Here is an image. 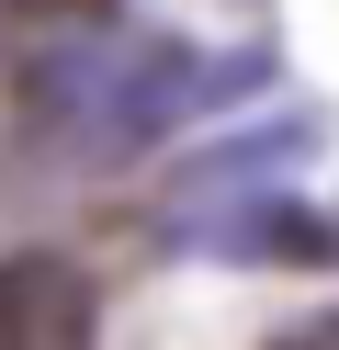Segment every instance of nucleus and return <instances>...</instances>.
Masks as SVG:
<instances>
[{
    "mask_svg": "<svg viewBox=\"0 0 339 350\" xmlns=\"http://www.w3.org/2000/svg\"><path fill=\"white\" fill-rule=\"evenodd\" d=\"M90 339H102V294L68 249L0 260V350H90Z\"/></svg>",
    "mask_w": 339,
    "mask_h": 350,
    "instance_id": "nucleus-1",
    "label": "nucleus"
},
{
    "mask_svg": "<svg viewBox=\"0 0 339 350\" xmlns=\"http://www.w3.org/2000/svg\"><path fill=\"white\" fill-rule=\"evenodd\" d=\"M12 12H34V23H102L113 0H12Z\"/></svg>",
    "mask_w": 339,
    "mask_h": 350,
    "instance_id": "nucleus-4",
    "label": "nucleus"
},
{
    "mask_svg": "<svg viewBox=\"0 0 339 350\" xmlns=\"http://www.w3.org/2000/svg\"><path fill=\"white\" fill-rule=\"evenodd\" d=\"M215 249H249V260H339V226H316V215L271 204V215H238V226H203Z\"/></svg>",
    "mask_w": 339,
    "mask_h": 350,
    "instance_id": "nucleus-2",
    "label": "nucleus"
},
{
    "mask_svg": "<svg viewBox=\"0 0 339 350\" xmlns=\"http://www.w3.org/2000/svg\"><path fill=\"white\" fill-rule=\"evenodd\" d=\"M260 350H339V305H316V317H294L283 339H260Z\"/></svg>",
    "mask_w": 339,
    "mask_h": 350,
    "instance_id": "nucleus-3",
    "label": "nucleus"
}]
</instances>
